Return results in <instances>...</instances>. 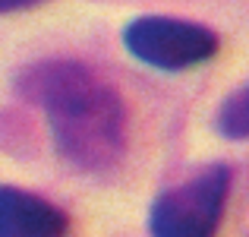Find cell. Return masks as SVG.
Segmentation results:
<instances>
[{"label":"cell","mask_w":249,"mask_h":237,"mask_svg":"<svg viewBox=\"0 0 249 237\" xmlns=\"http://www.w3.org/2000/svg\"><path fill=\"white\" fill-rule=\"evenodd\" d=\"M19 89L41 104L57 152L82 171H107L123 152L126 108L98 73L76 60H44L25 70Z\"/></svg>","instance_id":"obj_1"},{"label":"cell","mask_w":249,"mask_h":237,"mask_svg":"<svg viewBox=\"0 0 249 237\" xmlns=\"http://www.w3.org/2000/svg\"><path fill=\"white\" fill-rule=\"evenodd\" d=\"M231 193V168L208 164L180 187H170L152 202V237H214Z\"/></svg>","instance_id":"obj_2"},{"label":"cell","mask_w":249,"mask_h":237,"mask_svg":"<svg viewBox=\"0 0 249 237\" xmlns=\"http://www.w3.org/2000/svg\"><path fill=\"white\" fill-rule=\"evenodd\" d=\"M123 44L136 60L155 70H186L218 54V35L199 22L170 16H142L123 29Z\"/></svg>","instance_id":"obj_3"},{"label":"cell","mask_w":249,"mask_h":237,"mask_svg":"<svg viewBox=\"0 0 249 237\" xmlns=\"http://www.w3.org/2000/svg\"><path fill=\"white\" fill-rule=\"evenodd\" d=\"M67 215L19 187H0V237H67Z\"/></svg>","instance_id":"obj_4"},{"label":"cell","mask_w":249,"mask_h":237,"mask_svg":"<svg viewBox=\"0 0 249 237\" xmlns=\"http://www.w3.org/2000/svg\"><path fill=\"white\" fill-rule=\"evenodd\" d=\"M218 133L227 139H246L249 136V85L224 98L218 111Z\"/></svg>","instance_id":"obj_5"},{"label":"cell","mask_w":249,"mask_h":237,"mask_svg":"<svg viewBox=\"0 0 249 237\" xmlns=\"http://www.w3.org/2000/svg\"><path fill=\"white\" fill-rule=\"evenodd\" d=\"M41 0H0V13H16V10H25V6H35Z\"/></svg>","instance_id":"obj_6"}]
</instances>
